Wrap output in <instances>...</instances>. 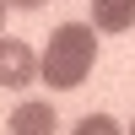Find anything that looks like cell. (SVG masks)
I'll return each mask as SVG.
<instances>
[{
    "mask_svg": "<svg viewBox=\"0 0 135 135\" xmlns=\"http://www.w3.org/2000/svg\"><path fill=\"white\" fill-rule=\"evenodd\" d=\"M92 65H97V27L92 22H60L38 60V81H49L54 92H70L92 76Z\"/></svg>",
    "mask_w": 135,
    "mask_h": 135,
    "instance_id": "1",
    "label": "cell"
},
{
    "mask_svg": "<svg viewBox=\"0 0 135 135\" xmlns=\"http://www.w3.org/2000/svg\"><path fill=\"white\" fill-rule=\"evenodd\" d=\"M27 81H38V54H32L22 38H0V86L22 92Z\"/></svg>",
    "mask_w": 135,
    "mask_h": 135,
    "instance_id": "2",
    "label": "cell"
},
{
    "mask_svg": "<svg viewBox=\"0 0 135 135\" xmlns=\"http://www.w3.org/2000/svg\"><path fill=\"white\" fill-rule=\"evenodd\" d=\"M54 119H60V114H54L49 103H22L16 114L6 119V130L11 135H54Z\"/></svg>",
    "mask_w": 135,
    "mask_h": 135,
    "instance_id": "3",
    "label": "cell"
},
{
    "mask_svg": "<svg viewBox=\"0 0 135 135\" xmlns=\"http://www.w3.org/2000/svg\"><path fill=\"white\" fill-rule=\"evenodd\" d=\"M92 27L97 32H130L135 27V0H92Z\"/></svg>",
    "mask_w": 135,
    "mask_h": 135,
    "instance_id": "4",
    "label": "cell"
},
{
    "mask_svg": "<svg viewBox=\"0 0 135 135\" xmlns=\"http://www.w3.org/2000/svg\"><path fill=\"white\" fill-rule=\"evenodd\" d=\"M119 124H114V119H103V114H86L81 119V124H76V135H114Z\"/></svg>",
    "mask_w": 135,
    "mask_h": 135,
    "instance_id": "5",
    "label": "cell"
},
{
    "mask_svg": "<svg viewBox=\"0 0 135 135\" xmlns=\"http://www.w3.org/2000/svg\"><path fill=\"white\" fill-rule=\"evenodd\" d=\"M6 6H16V11H38V6H49V0H6Z\"/></svg>",
    "mask_w": 135,
    "mask_h": 135,
    "instance_id": "6",
    "label": "cell"
},
{
    "mask_svg": "<svg viewBox=\"0 0 135 135\" xmlns=\"http://www.w3.org/2000/svg\"><path fill=\"white\" fill-rule=\"evenodd\" d=\"M0 27H6V0H0Z\"/></svg>",
    "mask_w": 135,
    "mask_h": 135,
    "instance_id": "7",
    "label": "cell"
},
{
    "mask_svg": "<svg viewBox=\"0 0 135 135\" xmlns=\"http://www.w3.org/2000/svg\"><path fill=\"white\" fill-rule=\"evenodd\" d=\"M130 130H135V124H130Z\"/></svg>",
    "mask_w": 135,
    "mask_h": 135,
    "instance_id": "8",
    "label": "cell"
}]
</instances>
